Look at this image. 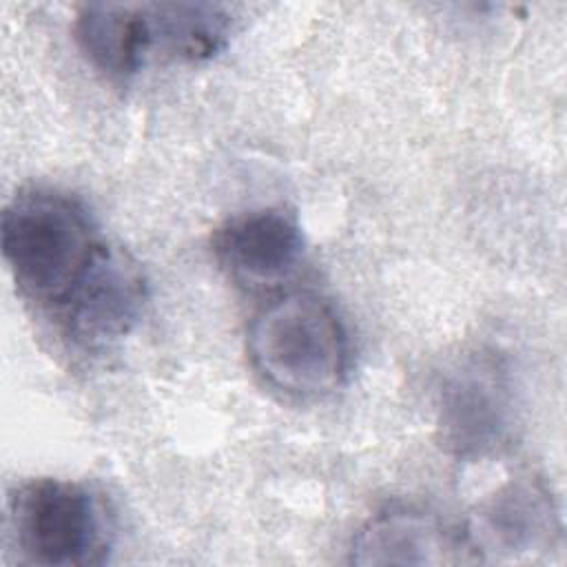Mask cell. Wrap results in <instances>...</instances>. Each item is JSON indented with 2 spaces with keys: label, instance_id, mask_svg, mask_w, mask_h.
<instances>
[{
  "label": "cell",
  "instance_id": "cell-1",
  "mask_svg": "<svg viewBox=\"0 0 567 567\" xmlns=\"http://www.w3.org/2000/svg\"><path fill=\"white\" fill-rule=\"evenodd\" d=\"M100 246L91 213L66 190L27 186L2 210L4 264L20 292L44 308L62 306Z\"/></svg>",
  "mask_w": 567,
  "mask_h": 567
},
{
  "label": "cell",
  "instance_id": "cell-2",
  "mask_svg": "<svg viewBox=\"0 0 567 567\" xmlns=\"http://www.w3.org/2000/svg\"><path fill=\"white\" fill-rule=\"evenodd\" d=\"M252 370L270 388L301 399L339 390L350 372V337L317 292H288L264 306L246 332Z\"/></svg>",
  "mask_w": 567,
  "mask_h": 567
},
{
  "label": "cell",
  "instance_id": "cell-3",
  "mask_svg": "<svg viewBox=\"0 0 567 567\" xmlns=\"http://www.w3.org/2000/svg\"><path fill=\"white\" fill-rule=\"evenodd\" d=\"M9 543L22 565L93 567L109 560L113 516L89 485L69 478H31L7 498Z\"/></svg>",
  "mask_w": 567,
  "mask_h": 567
},
{
  "label": "cell",
  "instance_id": "cell-4",
  "mask_svg": "<svg viewBox=\"0 0 567 567\" xmlns=\"http://www.w3.org/2000/svg\"><path fill=\"white\" fill-rule=\"evenodd\" d=\"M514 425L509 372L492 350L454 359L436 381V427L447 452L483 458L498 452Z\"/></svg>",
  "mask_w": 567,
  "mask_h": 567
},
{
  "label": "cell",
  "instance_id": "cell-5",
  "mask_svg": "<svg viewBox=\"0 0 567 567\" xmlns=\"http://www.w3.org/2000/svg\"><path fill=\"white\" fill-rule=\"evenodd\" d=\"M461 538L470 560L536 563L558 549L563 523L549 487L518 476L474 507Z\"/></svg>",
  "mask_w": 567,
  "mask_h": 567
},
{
  "label": "cell",
  "instance_id": "cell-6",
  "mask_svg": "<svg viewBox=\"0 0 567 567\" xmlns=\"http://www.w3.org/2000/svg\"><path fill=\"white\" fill-rule=\"evenodd\" d=\"M148 303V279L122 246L104 244L55 310L66 339L82 350H102L126 337Z\"/></svg>",
  "mask_w": 567,
  "mask_h": 567
},
{
  "label": "cell",
  "instance_id": "cell-7",
  "mask_svg": "<svg viewBox=\"0 0 567 567\" xmlns=\"http://www.w3.org/2000/svg\"><path fill=\"white\" fill-rule=\"evenodd\" d=\"M306 250L295 215L257 208L228 217L213 233V252L226 275L244 288L264 290L290 279Z\"/></svg>",
  "mask_w": 567,
  "mask_h": 567
},
{
  "label": "cell",
  "instance_id": "cell-8",
  "mask_svg": "<svg viewBox=\"0 0 567 567\" xmlns=\"http://www.w3.org/2000/svg\"><path fill=\"white\" fill-rule=\"evenodd\" d=\"M352 565L470 563L461 532L423 509L392 507L370 516L352 538Z\"/></svg>",
  "mask_w": 567,
  "mask_h": 567
},
{
  "label": "cell",
  "instance_id": "cell-9",
  "mask_svg": "<svg viewBox=\"0 0 567 567\" xmlns=\"http://www.w3.org/2000/svg\"><path fill=\"white\" fill-rule=\"evenodd\" d=\"M73 33L86 60L115 80L135 75L153 53L144 4H82Z\"/></svg>",
  "mask_w": 567,
  "mask_h": 567
},
{
  "label": "cell",
  "instance_id": "cell-10",
  "mask_svg": "<svg viewBox=\"0 0 567 567\" xmlns=\"http://www.w3.org/2000/svg\"><path fill=\"white\" fill-rule=\"evenodd\" d=\"M146 18L153 51L175 60L204 62L228 44L233 18L213 2H148Z\"/></svg>",
  "mask_w": 567,
  "mask_h": 567
}]
</instances>
